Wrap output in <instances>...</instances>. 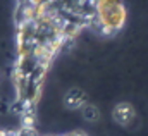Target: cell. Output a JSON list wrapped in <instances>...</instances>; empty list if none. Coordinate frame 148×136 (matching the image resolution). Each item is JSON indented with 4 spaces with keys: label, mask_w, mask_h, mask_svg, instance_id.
I'll list each match as a JSON object with an SVG mask.
<instances>
[{
    "label": "cell",
    "mask_w": 148,
    "mask_h": 136,
    "mask_svg": "<svg viewBox=\"0 0 148 136\" xmlns=\"http://www.w3.org/2000/svg\"><path fill=\"white\" fill-rule=\"evenodd\" d=\"M127 23V9L122 0H100L97 5L93 31L102 36H115Z\"/></svg>",
    "instance_id": "obj_2"
},
{
    "label": "cell",
    "mask_w": 148,
    "mask_h": 136,
    "mask_svg": "<svg viewBox=\"0 0 148 136\" xmlns=\"http://www.w3.org/2000/svg\"><path fill=\"white\" fill-rule=\"evenodd\" d=\"M100 0H14L10 109L19 126L35 128L38 103L55 59L95 28Z\"/></svg>",
    "instance_id": "obj_1"
},
{
    "label": "cell",
    "mask_w": 148,
    "mask_h": 136,
    "mask_svg": "<svg viewBox=\"0 0 148 136\" xmlns=\"http://www.w3.org/2000/svg\"><path fill=\"white\" fill-rule=\"evenodd\" d=\"M0 136H88V135L83 133V131H73V133H66V135H41V133L36 131V128L17 126L14 129L0 128Z\"/></svg>",
    "instance_id": "obj_5"
},
{
    "label": "cell",
    "mask_w": 148,
    "mask_h": 136,
    "mask_svg": "<svg viewBox=\"0 0 148 136\" xmlns=\"http://www.w3.org/2000/svg\"><path fill=\"white\" fill-rule=\"evenodd\" d=\"M112 119L121 128H131L133 122L138 119V112L134 105L129 102H119L112 109Z\"/></svg>",
    "instance_id": "obj_3"
},
{
    "label": "cell",
    "mask_w": 148,
    "mask_h": 136,
    "mask_svg": "<svg viewBox=\"0 0 148 136\" xmlns=\"http://www.w3.org/2000/svg\"><path fill=\"white\" fill-rule=\"evenodd\" d=\"M81 115H83V119L84 121H88V122H97L98 119H100V115H102V112H100V109L97 107V105H93V103H86L81 110Z\"/></svg>",
    "instance_id": "obj_6"
},
{
    "label": "cell",
    "mask_w": 148,
    "mask_h": 136,
    "mask_svg": "<svg viewBox=\"0 0 148 136\" xmlns=\"http://www.w3.org/2000/svg\"><path fill=\"white\" fill-rule=\"evenodd\" d=\"M86 103H88V95H86V91L81 90V88H77V86L69 88V90L66 91V95H64V105H66V109H69V110H81Z\"/></svg>",
    "instance_id": "obj_4"
}]
</instances>
